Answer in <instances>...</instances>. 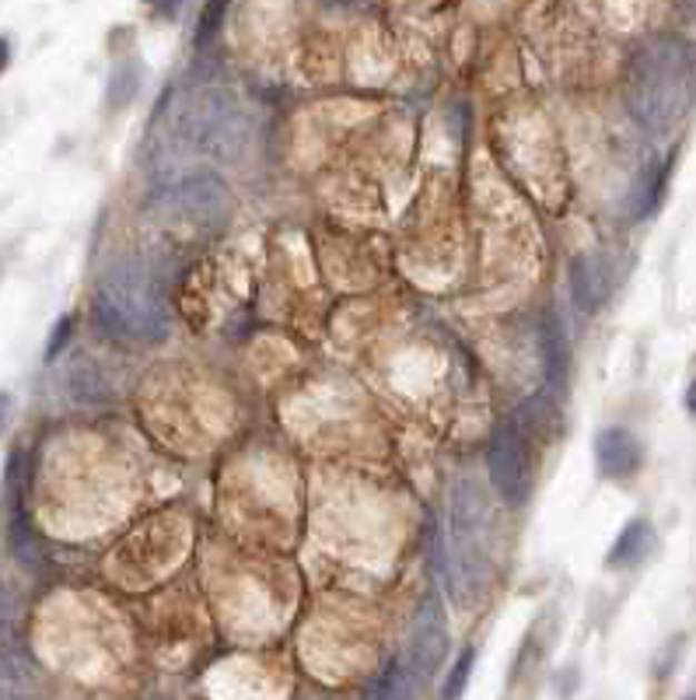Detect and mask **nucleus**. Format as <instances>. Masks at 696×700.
<instances>
[{
  "instance_id": "nucleus-1",
  "label": "nucleus",
  "mask_w": 696,
  "mask_h": 700,
  "mask_svg": "<svg viewBox=\"0 0 696 700\" xmlns=\"http://www.w3.org/2000/svg\"><path fill=\"white\" fill-rule=\"evenodd\" d=\"M696 91V50L679 36L647 39L630 60L627 102L640 127L668 130L686 116Z\"/></svg>"
},
{
  "instance_id": "nucleus-2",
  "label": "nucleus",
  "mask_w": 696,
  "mask_h": 700,
  "mask_svg": "<svg viewBox=\"0 0 696 700\" xmlns=\"http://www.w3.org/2000/svg\"><path fill=\"white\" fill-rule=\"evenodd\" d=\"M490 501L473 476H459L448 491V519L438 543V568L459 607H473L490 585Z\"/></svg>"
},
{
  "instance_id": "nucleus-3",
  "label": "nucleus",
  "mask_w": 696,
  "mask_h": 700,
  "mask_svg": "<svg viewBox=\"0 0 696 700\" xmlns=\"http://www.w3.org/2000/svg\"><path fill=\"white\" fill-rule=\"evenodd\" d=\"M95 323L106 336L137 344H158L172 329V305L155 274L137 263H119L95 292Z\"/></svg>"
},
{
  "instance_id": "nucleus-4",
  "label": "nucleus",
  "mask_w": 696,
  "mask_h": 700,
  "mask_svg": "<svg viewBox=\"0 0 696 700\" xmlns=\"http://www.w3.org/2000/svg\"><path fill=\"white\" fill-rule=\"evenodd\" d=\"M242 140V116L228 91H189L176 112H168L165 144L176 158H225L231 144Z\"/></svg>"
},
{
  "instance_id": "nucleus-5",
  "label": "nucleus",
  "mask_w": 696,
  "mask_h": 700,
  "mask_svg": "<svg viewBox=\"0 0 696 700\" xmlns=\"http://www.w3.org/2000/svg\"><path fill=\"white\" fill-rule=\"evenodd\" d=\"M543 396L525 400L511 417H504L490 438V480L497 494L511 504V509H521L529 504L533 491H536V455H533V442L539 434V410H543Z\"/></svg>"
},
{
  "instance_id": "nucleus-6",
  "label": "nucleus",
  "mask_w": 696,
  "mask_h": 700,
  "mask_svg": "<svg viewBox=\"0 0 696 700\" xmlns=\"http://www.w3.org/2000/svg\"><path fill=\"white\" fill-rule=\"evenodd\" d=\"M448 655V617H445V607L441 599L430 592L424 595L420 610L414 617V627H410V644H406V666L414 669L417 680H430L441 662Z\"/></svg>"
},
{
  "instance_id": "nucleus-7",
  "label": "nucleus",
  "mask_w": 696,
  "mask_h": 700,
  "mask_svg": "<svg viewBox=\"0 0 696 700\" xmlns=\"http://www.w3.org/2000/svg\"><path fill=\"white\" fill-rule=\"evenodd\" d=\"M595 463L598 473L609 480H627L644 466V445L627 427H606L595 438Z\"/></svg>"
},
{
  "instance_id": "nucleus-8",
  "label": "nucleus",
  "mask_w": 696,
  "mask_h": 700,
  "mask_svg": "<svg viewBox=\"0 0 696 700\" xmlns=\"http://www.w3.org/2000/svg\"><path fill=\"white\" fill-rule=\"evenodd\" d=\"M539 351H543V365H546V382L549 390L560 393V385H567V368H570V347L564 326L557 319V312H546L543 326H539Z\"/></svg>"
},
{
  "instance_id": "nucleus-9",
  "label": "nucleus",
  "mask_w": 696,
  "mask_h": 700,
  "mask_svg": "<svg viewBox=\"0 0 696 700\" xmlns=\"http://www.w3.org/2000/svg\"><path fill=\"white\" fill-rule=\"evenodd\" d=\"M570 295L578 308L591 312L609 298V277L598 256H578L570 263Z\"/></svg>"
},
{
  "instance_id": "nucleus-10",
  "label": "nucleus",
  "mask_w": 696,
  "mask_h": 700,
  "mask_svg": "<svg viewBox=\"0 0 696 700\" xmlns=\"http://www.w3.org/2000/svg\"><path fill=\"white\" fill-rule=\"evenodd\" d=\"M417 683H420V680L414 676V669L406 666L402 659H392V662L371 680L365 700H420V697H417Z\"/></svg>"
},
{
  "instance_id": "nucleus-11",
  "label": "nucleus",
  "mask_w": 696,
  "mask_h": 700,
  "mask_svg": "<svg viewBox=\"0 0 696 700\" xmlns=\"http://www.w3.org/2000/svg\"><path fill=\"white\" fill-rule=\"evenodd\" d=\"M647 546H652V522L634 519V522L619 533V540L613 543L606 564H609V568H634V564L644 558V553H647Z\"/></svg>"
},
{
  "instance_id": "nucleus-12",
  "label": "nucleus",
  "mask_w": 696,
  "mask_h": 700,
  "mask_svg": "<svg viewBox=\"0 0 696 700\" xmlns=\"http://www.w3.org/2000/svg\"><path fill=\"white\" fill-rule=\"evenodd\" d=\"M668 168H672V158H665L662 168H647L640 176V183L634 186V217H647L652 210H658L665 183H668Z\"/></svg>"
},
{
  "instance_id": "nucleus-13",
  "label": "nucleus",
  "mask_w": 696,
  "mask_h": 700,
  "mask_svg": "<svg viewBox=\"0 0 696 700\" xmlns=\"http://www.w3.org/2000/svg\"><path fill=\"white\" fill-rule=\"evenodd\" d=\"M546 634H543V627H533L529 638H525L521 651H518V659H515V672H511V687H521L525 680H533V676L539 672L543 659H546Z\"/></svg>"
},
{
  "instance_id": "nucleus-14",
  "label": "nucleus",
  "mask_w": 696,
  "mask_h": 700,
  "mask_svg": "<svg viewBox=\"0 0 696 700\" xmlns=\"http://www.w3.org/2000/svg\"><path fill=\"white\" fill-rule=\"evenodd\" d=\"M473 666H476V648H463V655L455 659L448 680L441 683V700H459L463 697L469 676H473Z\"/></svg>"
},
{
  "instance_id": "nucleus-15",
  "label": "nucleus",
  "mask_w": 696,
  "mask_h": 700,
  "mask_svg": "<svg viewBox=\"0 0 696 700\" xmlns=\"http://www.w3.org/2000/svg\"><path fill=\"white\" fill-rule=\"evenodd\" d=\"M228 14V4H207L203 18H200V29H197V46H207L213 36L221 32V21Z\"/></svg>"
},
{
  "instance_id": "nucleus-16",
  "label": "nucleus",
  "mask_w": 696,
  "mask_h": 700,
  "mask_svg": "<svg viewBox=\"0 0 696 700\" xmlns=\"http://www.w3.org/2000/svg\"><path fill=\"white\" fill-rule=\"evenodd\" d=\"M70 329H74V316H63L57 326H53V336H50V344H46V361H53L60 354V347L70 341Z\"/></svg>"
},
{
  "instance_id": "nucleus-17",
  "label": "nucleus",
  "mask_w": 696,
  "mask_h": 700,
  "mask_svg": "<svg viewBox=\"0 0 696 700\" xmlns=\"http://www.w3.org/2000/svg\"><path fill=\"white\" fill-rule=\"evenodd\" d=\"M8 424H11V396L0 393V434L8 431Z\"/></svg>"
},
{
  "instance_id": "nucleus-18",
  "label": "nucleus",
  "mask_w": 696,
  "mask_h": 700,
  "mask_svg": "<svg viewBox=\"0 0 696 700\" xmlns=\"http://www.w3.org/2000/svg\"><path fill=\"white\" fill-rule=\"evenodd\" d=\"M686 410H689V414L696 417V378H693V385L686 390Z\"/></svg>"
},
{
  "instance_id": "nucleus-19",
  "label": "nucleus",
  "mask_w": 696,
  "mask_h": 700,
  "mask_svg": "<svg viewBox=\"0 0 696 700\" xmlns=\"http://www.w3.org/2000/svg\"><path fill=\"white\" fill-rule=\"evenodd\" d=\"M8 60H11V46H8V39H0V70L8 67Z\"/></svg>"
},
{
  "instance_id": "nucleus-20",
  "label": "nucleus",
  "mask_w": 696,
  "mask_h": 700,
  "mask_svg": "<svg viewBox=\"0 0 696 700\" xmlns=\"http://www.w3.org/2000/svg\"><path fill=\"white\" fill-rule=\"evenodd\" d=\"M686 700H696V693H689V697H686Z\"/></svg>"
}]
</instances>
